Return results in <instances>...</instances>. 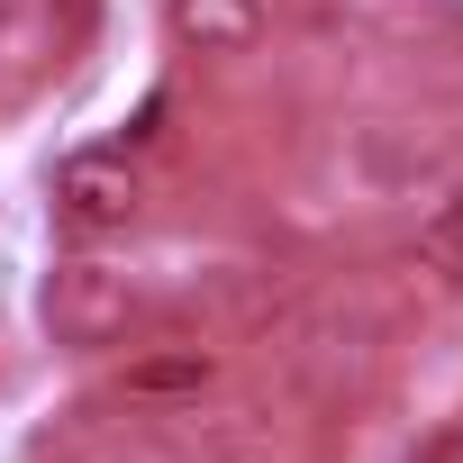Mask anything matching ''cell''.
<instances>
[{
	"label": "cell",
	"mask_w": 463,
	"mask_h": 463,
	"mask_svg": "<svg viewBox=\"0 0 463 463\" xmlns=\"http://www.w3.org/2000/svg\"><path fill=\"white\" fill-rule=\"evenodd\" d=\"M128 318H137V282H128L118 264L73 255V264L46 273V327H55L64 345H118Z\"/></svg>",
	"instance_id": "6da1fadb"
},
{
	"label": "cell",
	"mask_w": 463,
	"mask_h": 463,
	"mask_svg": "<svg viewBox=\"0 0 463 463\" xmlns=\"http://www.w3.org/2000/svg\"><path fill=\"white\" fill-rule=\"evenodd\" d=\"M55 218L73 227V237H118V227L137 218V164L118 146H82L55 164Z\"/></svg>",
	"instance_id": "7a4b0ae2"
},
{
	"label": "cell",
	"mask_w": 463,
	"mask_h": 463,
	"mask_svg": "<svg viewBox=\"0 0 463 463\" xmlns=\"http://www.w3.org/2000/svg\"><path fill=\"white\" fill-rule=\"evenodd\" d=\"M264 28V0H173V37L191 55H255Z\"/></svg>",
	"instance_id": "3957f363"
},
{
	"label": "cell",
	"mask_w": 463,
	"mask_h": 463,
	"mask_svg": "<svg viewBox=\"0 0 463 463\" xmlns=\"http://www.w3.org/2000/svg\"><path fill=\"white\" fill-rule=\"evenodd\" d=\"M218 382V354L209 345H164V354H137L128 364V400H200Z\"/></svg>",
	"instance_id": "277c9868"
},
{
	"label": "cell",
	"mask_w": 463,
	"mask_h": 463,
	"mask_svg": "<svg viewBox=\"0 0 463 463\" xmlns=\"http://www.w3.org/2000/svg\"><path fill=\"white\" fill-rule=\"evenodd\" d=\"M418 264H427L436 282H454V291H463V191H454V200H436V209L418 218Z\"/></svg>",
	"instance_id": "5b68a950"
},
{
	"label": "cell",
	"mask_w": 463,
	"mask_h": 463,
	"mask_svg": "<svg viewBox=\"0 0 463 463\" xmlns=\"http://www.w3.org/2000/svg\"><path fill=\"white\" fill-rule=\"evenodd\" d=\"M409 463H463V436H436V445H418Z\"/></svg>",
	"instance_id": "8992f818"
},
{
	"label": "cell",
	"mask_w": 463,
	"mask_h": 463,
	"mask_svg": "<svg viewBox=\"0 0 463 463\" xmlns=\"http://www.w3.org/2000/svg\"><path fill=\"white\" fill-rule=\"evenodd\" d=\"M10 10H19V0H0V19H10Z\"/></svg>",
	"instance_id": "52a82bcc"
}]
</instances>
